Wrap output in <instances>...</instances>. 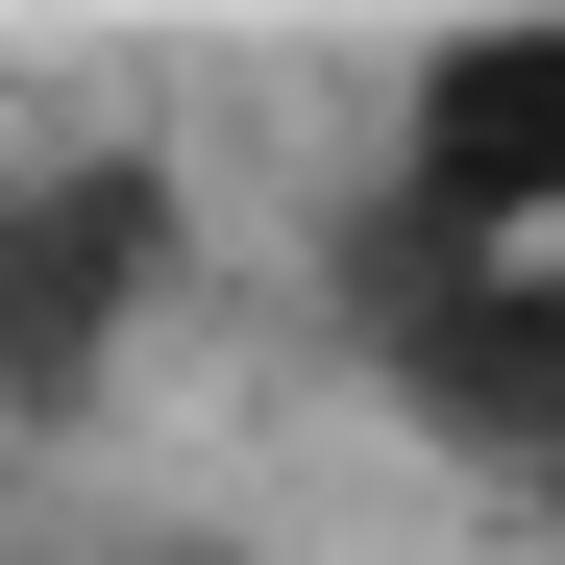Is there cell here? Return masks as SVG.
Here are the masks:
<instances>
[{
    "label": "cell",
    "instance_id": "cell-3",
    "mask_svg": "<svg viewBox=\"0 0 565 565\" xmlns=\"http://www.w3.org/2000/svg\"><path fill=\"white\" fill-rule=\"evenodd\" d=\"M344 296H369V344H394L418 418H467V443H565V246H418V222H369Z\"/></svg>",
    "mask_w": 565,
    "mask_h": 565
},
{
    "label": "cell",
    "instance_id": "cell-1",
    "mask_svg": "<svg viewBox=\"0 0 565 565\" xmlns=\"http://www.w3.org/2000/svg\"><path fill=\"white\" fill-rule=\"evenodd\" d=\"M369 222H418V246H565V0L418 25L394 148H369Z\"/></svg>",
    "mask_w": 565,
    "mask_h": 565
},
{
    "label": "cell",
    "instance_id": "cell-2",
    "mask_svg": "<svg viewBox=\"0 0 565 565\" xmlns=\"http://www.w3.org/2000/svg\"><path fill=\"white\" fill-rule=\"evenodd\" d=\"M172 172L148 148H25L0 172V418H74L99 369L148 344V296H172Z\"/></svg>",
    "mask_w": 565,
    "mask_h": 565
}]
</instances>
